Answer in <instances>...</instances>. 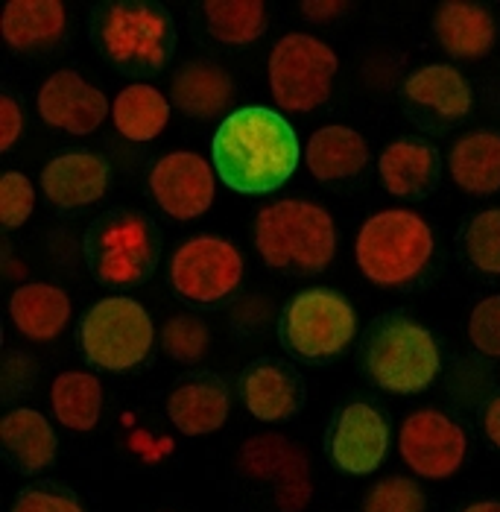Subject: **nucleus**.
<instances>
[{"instance_id":"obj_8","label":"nucleus","mask_w":500,"mask_h":512,"mask_svg":"<svg viewBox=\"0 0 500 512\" xmlns=\"http://www.w3.org/2000/svg\"><path fill=\"white\" fill-rule=\"evenodd\" d=\"M270 91L284 112H313L331 97L340 71L337 53L308 33H290L272 44Z\"/></svg>"},{"instance_id":"obj_37","label":"nucleus","mask_w":500,"mask_h":512,"mask_svg":"<svg viewBox=\"0 0 500 512\" xmlns=\"http://www.w3.org/2000/svg\"><path fill=\"white\" fill-rule=\"evenodd\" d=\"M21 126H24V118H21V106L15 103V97L3 94L0 97V150L9 153L21 135Z\"/></svg>"},{"instance_id":"obj_29","label":"nucleus","mask_w":500,"mask_h":512,"mask_svg":"<svg viewBox=\"0 0 500 512\" xmlns=\"http://www.w3.org/2000/svg\"><path fill=\"white\" fill-rule=\"evenodd\" d=\"M50 407L59 425L71 431H91L103 413V384L91 372H62L50 387Z\"/></svg>"},{"instance_id":"obj_39","label":"nucleus","mask_w":500,"mask_h":512,"mask_svg":"<svg viewBox=\"0 0 500 512\" xmlns=\"http://www.w3.org/2000/svg\"><path fill=\"white\" fill-rule=\"evenodd\" d=\"M483 428H486V436L492 445L500 448V395L492 398V404L486 407V416H483Z\"/></svg>"},{"instance_id":"obj_36","label":"nucleus","mask_w":500,"mask_h":512,"mask_svg":"<svg viewBox=\"0 0 500 512\" xmlns=\"http://www.w3.org/2000/svg\"><path fill=\"white\" fill-rule=\"evenodd\" d=\"M12 512H85L68 489L59 486H36L18 495Z\"/></svg>"},{"instance_id":"obj_26","label":"nucleus","mask_w":500,"mask_h":512,"mask_svg":"<svg viewBox=\"0 0 500 512\" xmlns=\"http://www.w3.org/2000/svg\"><path fill=\"white\" fill-rule=\"evenodd\" d=\"M231 77L211 59L185 62L173 77V103L191 118H217L229 109Z\"/></svg>"},{"instance_id":"obj_32","label":"nucleus","mask_w":500,"mask_h":512,"mask_svg":"<svg viewBox=\"0 0 500 512\" xmlns=\"http://www.w3.org/2000/svg\"><path fill=\"white\" fill-rule=\"evenodd\" d=\"M161 343H164V352L179 360V363H196L208 355V346H211V334H208V325L191 314L170 316L164 331H161Z\"/></svg>"},{"instance_id":"obj_4","label":"nucleus","mask_w":500,"mask_h":512,"mask_svg":"<svg viewBox=\"0 0 500 512\" xmlns=\"http://www.w3.org/2000/svg\"><path fill=\"white\" fill-rule=\"evenodd\" d=\"M433 246V232L419 214L407 208H386L360 226L354 258L372 284L401 287L422 276L433 258Z\"/></svg>"},{"instance_id":"obj_13","label":"nucleus","mask_w":500,"mask_h":512,"mask_svg":"<svg viewBox=\"0 0 500 512\" xmlns=\"http://www.w3.org/2000/svg\"><path fill=\"white\" fill-rule=\"evenodd\" d=\"M214 173L208 161L196 153L179 150L155 161L150 191L164 214L173 220H196L214 202Z\"/></svg>"},{"instance_id":"obj_5","label":"nucleus","mask_w":500,"mask_h":512,"mask_svg":"<svg viewBox=\"0 0 500 512\" xmlns=\"http://www.w3.org/2000/svg\"><path fill=\"white\" fill-rule=\"evenodd\" d=\"M82 249L88 270L100 284L135 287L153 276L161 237L150 217L138 211H109L88 226Z\"/></svg>"},{"instance_id":"obj_16","label":"nucleus","mask_w":500,"mask_h":512,"mask_svg":"<svg viewBox=\"0 0 500 512\" xmlns=\"http://www.w3.org/2000/svg\"><path fill=\"white\" fill-rule=\"evenodd\" d=\"M41 191L56 208L77 211L109 191V164L94 153H65L41 170Z\"/></svg>"},{"instance_id":"obj_17","label":"nucleus","mask_w":500,"mask_h":512,"mask_svg":"<svg viewBox=\"0 0 500 512\" xmlns=\"http://www.w3.org/2000/svg\"><path fill=\"white\" fill-rule=\"evenodd\" d=\"M433 36L454 59H483L495 47V18L480 3L448 0L433 15Z\"/></svg>"},{"instance_id":"obj_35","label":"nucleus","mask_w":500,"mask_h":512,"mask_svg":"<svg viewBox=\"0 0 500 512\" xmlns=\"http://www.w3.org/2000/svg\"><path fill=\"white\" fill-rule=\"evenodd\" d=\"M471 346L486 357H500V296H486L477 302L468 319Z\"/></svg>"},{"instance_id":"obj_14","label":"nucleus","mask_w":500,"mask_h":512,"mask_svg":"<svg viewBox=\"0 0 500 512\" xmlns=\"http://www.w3.org/2000/svg\"><path fill=\"white\" fill-rule=\"evenodd\" d=\"M331 460L337 469L348 474H372L386 460L389 451V425L369 404L357 401L340 413L331 439H328Z\"/></svg>"},{"instance_id":"obj_9","label":"nucleus","mask_w":500,"mask_h":512,"mask_svg":"<svg viewBox=\"0 0 500 512\" xmlns=\"http://www.w3.org/2000/svg\"><path fill=\"white\" fill-rule=\"evenodd\" d=\"M357 334L354 308L328 287L299 293L281 316V340L293 355L305 360H331L346 352Z\"/></svg>"},{"instance_id":"obj_12","label":"nucleus","mask_w":500,"mask_h":512,"mask_svg":"<svg viewBox=\"0 0 500 512\" xmlns=\"http://www.w3.org/2000/svg\"><path fill=\"white\" fill-rule=\"evenodd\" d=\"M465 431L439 410H416L398 434V451L407 466L427 480H445L460 472L465 460Z\"/></svg>"},{"instance_id":"obj_1","label":"nucleus","mask_w":500,"mask_h":512,"mask_svg":"<svg viewBox=\"0 0 500 512\" xmlns=\"http://www.w3.org/2000/svg\"><path fill=\"white\" fill-rule=\"evenodd\" d=\"M299 158L293 126L264 106L231 112L214 135V167L237 194L278 191L296 173Z\"/></svg>"},{"instance_id":"obj_33","label":"nucleus","mask_w":500,"mask_h":512,"mask_svg":"<svg viewBox=\"0 0 500 512\" xmlns=\"http://www.w3.org/2000/svg\"><path fill=\"white\" fill-rule=\"evenodd\" d=\"M424 507H427V498L419 489V483L398 477V474L375 483L363 501V512H424Z\"/></svg>"},{"instance_id":"obj_19","label":"nucleus","mask_w":500,"mask_h":512,"mask_svg":"<svg viewBox=\"0 0 500 512\" xmlns=\"http://www.w3.org/2000/svg\"><path fill=\"white\" fill-rule=\"evenodd\" d=\"M240 390L246 410L258 422H287L290 416H296L302 404V387L296 375L275 360L252 363L240 381Z\"/></svg>"},{"instance_id":"obj_38","label":"nucleus","mask_w":500,"mask_h":512,"mask_svg":"<svg viewBox=\"0 0 500 512\" xmlns=\"http://www.w3.org/2000/svg\"><path fill=\"white\" fill-rule=\"evenodd\" d=\"M351 6H348L346 0H313V3H302V12L308 15L310 21H316V24H325V21H334L337 15H343L348 12Z\"/></svg>"},{"instance_id":"obj_15","label":"nucleus","mask_w":500,"mask_h":512,"mask_svg":"<svg viewBox=\"0 0 500 512\" xmlns=\"http://www.w3.org/2000/svg\"><path fill=\"white\" fill-rule=\"evenodd\" d=\"M39 115L71 135H91L109 115V100L77 71H56L39 88Z\"/></svg>"},{"instance_id":"obj_34","label":"nucleus","mask_w":500,"mask_h":512,"mask_svg":"<svg viewBox=\"0 0 500 512\" xmlns=\"http://www.w3.org/2000/svg\"><path fill=\"white\" fill-rule=\"evenodd\" d=\"M36 208L33 182L24 173H3L0 179V223L3 229H21Z\"/></svg>"},{"instance_id":"obj_30","label":"nucleus","mask_w":500,"mask_h":512,"mask_svg":"<svg viewBox=\"0 0 500 512\" xmlns=\"http://www.w3.org/2000/svg\"><path fill=\"white\" fill-rule=\"evenodd\" d=\"M208 33L220 44L246 47L267 33V6L261 0H208Z\"/></svg>"},{"instance_id":"obj_18","label":"nucleus","mask_w":500,"mask_h":512,"mask_svg":"<svg viewBox=\"0 0 500 512\" xmlns=\"http://www.w3.org/2000/svg\"><path fill=\"white\" fill-rule=\"evenodd\" d=\"M229 390L220 378H196L167 395V416L185 436L220 431L229 419Z\"/></svg>"},{"instance_id":"obj_20","label":"nucleus","mask_w":500,"mask_h":512,"mask_svg":"<svg viewBox=\"0 0 500 512\" xmlns=\"http://www.w3.org/2000/svg\"><path fill=\"white\" fill-rule=\"evenodd\" d=\"M65 3L59 0H12L3 9V41L18 53L50 50L65 36Z\"/></svg>"},{"instance_id":"obj_6","label":"nucleus","mask_w":500,"mask_h":512,"mask_svg":"<svg viewBox=\"0 0 500 512\" xmlns=\"http://www.w3.org/2000/svg\"><path fill=\"white\" fill-rule=\"evenodd\" d=\"M442 357L433 334L416 319L392 314L375 322L366 340V372L386 393L413 395L439 375Z\"/></svg>"},{"instance_id":"obj_10","label":"nucleus","mask_w":500,"mask_h":512,"mask_svg":"<svg viewBox=\"0 0 500 512\" xmlns=\"http://www.w3.org/2000/svg\"><path fill=\"white\" fill-rule=\"evenodd\" d=\"M243 278V255L223 237L202 235L185 240L170 261V284L199 305H214L237 290Z\"/></svg>"},{"instance_id":"obj_40","label":"nucleus","mask_w":500,"mask_h":512,"mask_svg":"<svg viewBox=\"0 0 500 512\" xmlns=\"http://www.w3.org/2000/svg\"><path fill=\"white\" fill-rule=\"evenodd\" d=\"M462 512H500V501H480V504H471Z\"/></svg>"},{"instance_id":"obj_31","label":"nucleus","mask_w":500,"mask_h":512,"mask_svg":"<svg viewBox=\"0 0 500 512\" xmlns=\"http://www.w3.org/2000/svg\"><path fill=\"white\" fill-rule=\"evenodd\" d=\"M465 252L477 270H483L489 276H500V208L480 211L468 223Z\"/></svg>"},{"instance_id":"obj_27","label":"nucleus","mask_w":500,"mask_h":512,"mask_svg":"<svg viewBox=\"0 0 500 512\" xmlns=\"http://www.w3.org/2000/svg\"><path fill=\"white\" fill-rule=\"evenodd\" d=\"M407 100L436 112L442 120H462L471 112V85L454 65H424L404 82Z\"/></svg>"},{"instance_id":"obj_28","label":"nucleus","mask_w":500,"mask_h":512,"mask_svg":"<svg viewBox=\"0 0 500 512\" xmlns=\"http://www.w3.org/2000/svg\"><path fill=\"white\" fill-rule=\"evenodd\" d=\"M112 120H115L117 132L126 141L144 144L161 135V129L170 120V103L167 97L147 82H135L126 85L112 103Z\"/></svg>"},{"instance_id":"obj_25","label":"nucleus","mask_w":500,"mask_h":512,"mask_svg":"<svg viewBox=\"0 0 500 512\" xmlns=\"http://www.w3.org/2000/svg\"><path fill=\"white\" fill-rule=\"evenodd\" d=\"M378 173L392 197H424L439 179V153L422 141H392L378 158Z\"/></svg>"},{"instance_id":"obj_3","label":"nucleus","mask_w":500,"mask_h":512,"mask_svg":"<svg viewBox=\"0 0 500 512\" xmlns=\"http://www.w3.org/2000/svg\"><path fill=\"white\" fill-rule=\"evenodd\" d=\"M91 33L106 59L132 77L158 74L176 50L173 18L161 6L141 0L100 6L94 12Z\"/></svg>"},{"instance_id":"obj_7","label":"nucleus","mask_w":500,"mask_h":512,"mask_svg":"<svg viewBox=\"0 0 500 512\" xmlns=\"http://www.w3.org/2000/svg\"><path fill=\"white\" fill-rule=\"evenodd\" d=\"M155 328L150 314L126 296L97 302L79 325V346L91 366L126 372L144 363L153 349Z\"/></svg>"},{"instance_id":"obj_22","label":"nucleus","mask_w":500,"mask_h":512,"mask_svg":"<svg viewBox=\"0 0 500 512\" xmlns=\"http://www.w3.org/2000/svg\"><path fill=\"white\" fill-rule=\"evenodd\" d=\"M305 164L319 182L354 179L369 164V144L351 126H322L310 135Z\"/></svg>"},{"instance_id":"obj_2","label":"nucleus","mask_w":500,"mask_h":512,"mask_svg":"<svg viewBox=\"0 0 500 512\" xmlns=\"http://www.w3.org/2000/svg\"><path fill=\"white\" fill-rule=\"evenodd\" d=\"M255 246L272 270L319 273L337 255V226L319 202L281 199L255 217Z\"/></svg>"},{"instance_id":"obj_21","label":"nucleus","mask_w":500,"mask_h":512,"mask_svg":"<svg viewBox=\"0 0 500 512\" xmlns=\"http://www.w3.org/2000/svg\"><path fill=\"white\" fill-rule=\"evenodd\" d=\"M0 445L9 463L21 474L44 472L59 451V439L39 410L18 407L0 422Z\"/></svg>"},{"instance_id":"obj_11","label":"nucleus","mask_w":500,"mask_h":512,"mask_svg":"<svg viewBox=\"0 0 500 512\" xmlns=\"http://www.w3.org/2000/svg\"><path fill=\"white\" fill-rule=\"evenodd\" d=\"M237 469L252 480L275 483V507L278 512H302L310 504L313 480H310L308 454L281 434H258L243 442L237 454Z\"/></svg>"},{"instance_id":"obj_23","label":"nucleus","mask_w":500,"mask_h":512,"mask_svg":"<svg viewBox=\"0 0 500 512\" xmlns=\"http://www.w3.org/2000/svg\"><path fill=\"white\" fill-rule=\"evenodd\" d=\"M9 316H12V325L24 337L44 343V340H53L65 331V325L71 319V299L56 284L33 281V284H24L12 293Z\"/></svg>"},{"instance_id":"obj_24","label":"nucleus","mask_w":500,"mask_h":512,"mask_svg":"<svg viewBox=\"0 0 500 512\" xmlns=\"http://www.w3.org/2000/svg\"><path fill=\"white\" fill-rule=\"evenodd\" d=\"M448 167L465 194L489 197L500 191V132L474 129L451 147Z\"/></svg>"}]
</instances>
